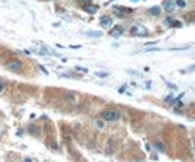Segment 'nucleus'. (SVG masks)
Returning a JSON list of instances; mask_svg holds the SVG:
<instances>
[{"instance_id":"1","label":"nucleus","mask_w":195,"mask_h":162,"mask_svg":"<svg viewBox=\"0 0 195 162\" xmlns=\"http://www.w3.org/2000/svg\"><path fill=\"white\" fill-rule=\"evenodd\" d=\"M101 118L104 121H116L120 118V113L116 110H104L101 113Z\"/></svg>"},{"instance_id":"2","label":"nucleus","mask_w":195,"mask_h":162,"mask_svg":"<svg viewBox=\"0 0 195 162\" xmlns=\"http://www.w3.org/2000/svg\"><path fill=\"white\" fill-rule=\"evenodd\" d=\"M129 32H131V35H135V37H147L148 29L144 25H133Z\"/></svg>"},{"instance_id":"3","label":"nucleus","mask_w":195,"mask_h":162,"mask_svg":"<svg viewBox=\"0 0 195 162\" xmlns=\"http://www.w3.org/2000/svg\"><path fill=\"white\" fill-rule=\"evenodd\" d=\"M113 12L118 15L119 18H126V16H128V15L132 12V9H128V7H122V6H114V7H113Z\"/></svg>"},{"instance_id":"4","label":"nucleus","mask_w":195,"mask_h":162,"mask_svg":"<svg viewBox=\"0 0 195 162\" xmlns=\"http://www.w3.org/2000/svg\"><path fill=\"white\" fill-rule=\"evenodd\" d=\"M6 67L12 72H19L22 69V62H21V60H10V62L6 64Z\"/></svg>"},{"instance_id":"5","label":"nucleus","mask_w":195,"mask_h":162,"mask_svg":"<svg viewBox=\"0 0 195 162\" xmlns=\"http://www.w3.org/2000/svg\"><path fill=\"white\" fill-rule=\"evenodd\" d=\"M175 5H176V3H175L173 0H164V2H163V7H164V10H166L167 13H172V12L175 10Z\"/></svg>"},{"instance_id":"6","label":"nucleus","mask_w":195,"mask_h":162,"mask_svg":"<svg viewBox=\"0 0 195 162\" xmlns=\"http://www.w3.org/2000/svg\"><path fill=\"white\" fill-rule=\"evenodd\" d=\"M122 32H123V28H122V26H116V28H113L112 31H110V37L118 38V37H120V35H122Z\"/></svg>"},{"instance_id":"7","label":"nucleus","mask_w":195,"mask_h":162,"mask_svg":"<svg viewBox=\"0 0 195 162\" xmlns=\"http://www.w3.org/2000/svg\"><path fill=\"white\" fill-rule=\"evenodd\" d=\"M100 24H101V26L109 28L110 25H112V18H110V16H101V18H100Z\"/></svg>"},{"instance_id":"8","label":"nucleus","mask_w":195,"mask_h":162,"mask_svg":"<svg viewBox=\"0 0 195 162\" xmlns=\"http://www.w3.org/2000/svg\"><path fill=\"white\" fill-rule=\"evenodd\" d=\"M113 152H114V140L110 139L109 142H107V146H106V153H107V155H112Z\"/></svg>"},{"instance_id":"9","label":"nucleus","mask_w":195,"mask_h":162,"mask_svg":"<svg viewBox=\"0 0 195 162\" xmlns=\"http://www.w3.org/2000/svg\"><path fill=\"white\" fill-rule=\"evenodd\" d=\"M82 9L85 10V12H88V13H95L98 7L94 6V5H84V6H82Z\"/></svg>"},{"instance_id":"10","label":"nucleus","mask_w":195,"mask_h":162,"mask_svg":"<svg viewBox=\"0 0 195 162\" xmlns=\"http://www.w3.org/2000/svg\"><path fill=\"white\" fill-rule=\"evenodd\" d=\"M148 12H150V15H152V16H158V15H160V7H158V6H154V7H151Z\"/></svg>"},{"instance_id":"11","label":"nucleus","mask_w":195,"mask_h":162,"mask_svg":"<svg viewBox=\"0 0 195 162\" xmlns=\"http://www.w3.org/2000/svg\"><path fill=\"white\" fill-rule=\"evenodd\" d=\"M154 146H156V148H157L160 152H164V150H166V145H164V143H162V142H156V143H154Z\"/></svg>"},{"instance_id":"12","label":"nucleus","mask_w":195,"mask_h":162,"mask_svg":"<svg viewBox=\"0 0 195 162\" xmlns=\"http://www.w3.org/2000/svg\"><path fill=\"white\" fill-rule=\"evenodd\" d=\"M87 35H90V37H101V32L100 31H92V32H87Z\"/></svg>"},{"instance_id":"13","label":"nucleus","mask_w":195,"mask_h":162,"mask_svg":"<svg viewBox=\"0 0 195 162\" xmlns=\"http://www.w3.org/2000/svg\"><path fill=\"white\" fill-rule=\"evenodd\" d=\"M175 3H176L179 7H185V6H186V2H185V0H176Z\"/></svg>"},{"instance_id":"14","label":"nucleus","mask_w":195,"mask_h":162,"mask_svg":"<svg viewBox=\"0 0 195 162\" xmlns=\"http://www.w3.org/2000/svg\"><path fill=\"white\" fill-rule=\"evenodd\" d=\"M170 26H176V28H181V26H182V24L179 22V21H175V19H173V22H172V25H170Z\"/></svg>"},{"instance_id":"15","label":"nucleus","mask_w":195,"mask_h":162,"mask_svg":"<svg viewBox=\"0 0 195 162\" xmlns=\"http://www.w3.org/2000/svg\"><path fill=\"white\" fill-rule=\"evenodd\" d=\"M95 75H97V76H100V77H106L107 75H109V73H106V72H104V73H103V72H97Z\"/></svg>"},{"instance_id":"16","label":"nucleus","mask_w":195,"mask_h":162,"mask_svg":"<svg viewBox=\"0 0 195 162\" xmlns=\"http://www.w3.org/2000/svg\"><path fill=\"white\" fill-rule=\"evenodd\" d=\"M76 70H81V72H87L85 67H79V66H76Z\"/></svg>"},{"instance_id":"17","label":"nucleus","mask_w":195,"mask_h":162,"mask_svg":"<svg viewBox=\"0 0 195 162\" xmlns=\"http://www.w3.org/2000/svg\"><path fill=\"white\" fill-rule=\"evenodd\" d=\"M69 48H73V50H76V48H81V45H69Z\"/></svg>"},{"instance_id":"18","label":"nucleus","mask_w":195,"mask_h":162,"mask_svg":"<svg viewBox=\"0 0 195 162\" xmlns=\"http://www.w3.org/2000/svg\"><path fill=\"white\" fill-rule=\"evenodd\" d=\"M97 126H98V127H103V121H97Z\"/></svg>"},{"instance_id":"19","label":"nucleus","mask_w":195,"mask_h":162,"mask_svg":"<svg viewBox=\"0 0 195 162\" xmlns=\"http://www.w3.org/2000/svg\"><path fill=\"white\" fill-rule=\"evenodd\" d=\"M3 91V83H2V82H0V92Z\"/></svg>"},{"instance_id":"20","label":"nucleus","mask_w":195,"mask_h":162,"mask_svg":"<svg viewBox=\"0 0 195 162\" xmlns=\"http://www.w3.org/2000/svg\"><path fill=\"white\" fill-rule=\"evenodd\" d=\"M189 70H195V64H194V66H191V67H189Z\"/></svg>"},{"instance_id":"21","label":"nucleus","mask_w":195,"mask_h":162,"mask_svg":"<svg viewBox=\"0 0 195 162\" xmlns=\"http://www.w3.org/2000/svg\"><path fill=\"white\" fill-rule=\"evenodd\" d=\"M25 162H32V161H31V159H28V158H27V159H25Z\"/></svg>"},{"instance_id":"22","label":"nucleus","mask_w":195,"mask_h":162,"mask_svg":"<svg viewBox=\"0 0 195 162\" xmlns=\"http://www.w3.org/2000/svg\"><path fill=\"white\" fill-rule=\"evenodd\" d=\"M85 2H87V3H88V2H90V0H85Z\"/></svg>"},{"instance_id":"23","label":"nucleus","mask_w":195,"mask_h":162,"mask_svg":"<svg viewBox=\"0 0 195 162\" xmlns=\"http://www.w3.org/2000/svg\"><path fill=\"white\" fill-rule=\"evenodd\" d=\"M194 145H195V142H194Z\"/></svg>"}]
</instances>
